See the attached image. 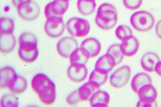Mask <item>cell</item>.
<instances>
[{
  "mask_svg": "<svg viewBox=\"0 0 161 107\" xmlns=\"http://www.w3.org/2000/svg\"><path fill=\"white\" fill-rule=\"evenodd\" d=\"M31 86L44 104L51 105L55 101V83L44 73H38L33 77L31 81Z\"/></svg>",
  "mask_w": 161,
  "mask_h": 107,
  "instance_id": "obj_1",
  "label": "cell"
},
{
  "mask_svg": "<svg viewBox=\"0 0 161 107\" xmlns=\"http://www.w3.org/2000/svg\"><path fill=\"white\" fill-rule=\"evenodd\" d=\"M18 55L26 63H32L37 59L39 51L36 35L30 32L22 33L19 38Z\"/></svg>",
  "mask_w": 161,
  "mask_h": 107,
  "instance_id": "obj_2",
  "label": "cell"
},
{
  "mask_svg": "<svg viewBox=\"0 0 161 107\" xmlns=\"http://www.w3.org/2000/svg\"><path fill=\"white\" fill-rule=\"evenodd\" d=\"M118 18V11L115 6L110 3H103L97 10L96 23L102 29L110 30L116 25Z\"/></svg>",
  "mask_w": 161,
  "mask_h": 107,
  "instance_id": "obj_3",
  "label": "cell"
},
{
  "mask_svg": "<svg viewBox=\"0 0 161 107\" xmlns=\"http://www.w3.org/2000/svg\"><path fill=\"white\" fill-rule=\"evenodd\" d=\"M130 23L135 30L140 32H147L153 27L155 19L149 12L138 11L131 15Z\"/></svg>",
  "mask_w": 161,
  "mask_h": 107,
  "instance_id": "obj_4",
  "label": "cell"
},
{
  "mask_svg": "<svg viewBox=\"0 0 161 107\" xmlns=\"http://www.w3.org/2000/svg\"><path fill=\"white\" fill-rule=\"evenodd\" d=\"M66 28L73 37H84L88 34L91 29L90 23L86 19L80 17H72L67 21Z\"/></svg>",
  "mask_w": 161,
  "mask_h": 107,
  "instance_id": "obj_5",
  "label": "cell"
},
{
  "mask_svg": "<svg viewBox=\"0 0 161 107\" xmlns=\"http://www.w3.org/2000/svg\"><path fill=\"white\" fill-rule=\"evenodd\" d=\"M139 100L137 107H156L158 97L157 89L152 84L145 85L137 92Z\"/></svg>",
  "mask_w": 161,
  "mask_h": 107,
  "instance_id": "obj_6",
  "label": "cell"
},
{
  "mask_svg": "<svg viewBox=\"0 0 161 107\" xmlns=\"http://www.w3.org/2000/svg\"><path fill=\"white\" fill-rule=\"evenodd\" d=\"M65 25L63 17L53 16L47 18L44 30L49 37L56 38L60 37L64 32Z\"/></svg>",
  "mask_w": 161,
  "mask_h": 107,
  "instance_id": "obj_7",
  "label": "cell"
},
{
  "mask_svg": "<svg viewBox=\"0 0 161 107\" xmlns=\"http://www.w3.org/2000/svg\"><path fill=\"white\" fill-rule=\"evenodd\" d=\"M18 15L25 21H31L36 19L40 13V9L36 2L30 0L17 7Z\"/></svg>",
  "mask_w": 161,
  "mask_h": 107,
  "instance_id": "obj_8",
  "label": "cell"
},
{
  "mask_svg": "<svg viewBox=\"0 0 161 107\" xmlns=\"http://www.w3.org/2000/svg\"><path fill=\"white\" fill-rule=\"evenodd\" d=\"M131 75V69L128 65H124L112 73L110 78V82L112 86L121 88L128 83Z\"/></svg>",
  "mask_w": 161,
  "mask_h": 107,
  "instance_id": "obj_9",
  "label": "cell"
},
{
  "mask_svg": "<svg viewBox=\"0 0 161 107\" xmlns=\"http://www.w3.org/2000/svg\"><path fill=\"white\" fill-rule=\"evenodd\" d=\"M69 6V0H54L46 5L44 10L45 17H63Z\"/></svg>",
  "mask_w": 161,
  "mask_h": 107,
  "instance_id": "obj_10",
  "label": "cell"
},
{
  "mask_svg": "<svg viewBox=\"0 0 161 107\" xmlns=\"http://www.w3.org/2000/svg\"><path fill=\"white\" fill-rule=\"evenodd\" d=\"M78 42L73 37L67 36L60 39L57 45V52L61 57L69 58L72 53L79 48Z\"/></svg>",
  "mask_w": 161,
  "mask_h": 107,
  "instance_id": "obj_11",
  "label": "cell"
},
{
  "mask_svg": "<svg viewBox=\"0 0 161 107\" xmlns=\"http://www.w3.org/2000/svg\"><path fill=\"white\" fill-rule=\"evenodd\" d=\"M67 74L71 80L78 83L86 78L88 70L84 64H71L68 69Z\"/></svg>",
  "mask_w": 161,
  "mask_h": 107,
  "instance_id": "obj_12",
  "label": "cell"
},
{
  "mask_svg": "<svg viewBox=\"0 0 161 107\" xmlns=\"http://www.w3.org/2000/svg\"><path fill=\"white\" fill-rule=\"evenodd\" d=\"M139 48V42L134 36H129L122 40L120 49L123 55L131 57L137 54Z\"/></svg>",
  "mask_w": 161,
  "mask_h": 107,
  "instance_id": "obj_13",
  "label": "cell"
},
{
  "mask_svg": "<svg viewBox=\"0 0 161 107\" xmlns=\"http://www.w3.org/2000/svg\"><path fill=\"white\" fill-rule=\"evenodd\" d=\"M115 65V59L111 55L106 53L97 59L95 69L104 74H108Z\"/></svg>",
  "mask_w": 161,
  "mask_h": 107,
  "instance_id": "obj_14",
  "label": "cell"
},
{
  "mask_svg": "<svg viewBox=\"0 0 161 107\" xmlns=\"http://www.w3.org/2000/svg\"><path fill=\"white\" fill-rule=\"evenodd\" d=\"M18 74L15 69L10 66L2 67L0 70L1 89L9 88Z\"/></svg>",
  "mask_w": 161,
  "mask_h": 107,
  "instance_id": "obj_15",
  "label": "cell"
},
{
  "mask_svg": "<svg viewBox=\"0 0 161 107\" xmlns=\"http://www.w3.org/2000/svg\"><path fill=\"white\" fill-rule=\"evenodd\" d=\"M80 47L88 52L90 58L96 57L100 53L102 45L100 42L95 37H89L85 39L80 44Z\"/></svg>",
  "mask_w": 161,
  "mask_h": 107,
  "instance_id": "obj_16",
  "label": "cell"
},
{
  "mask_svg": "<svg viewBox=\"0 0 161 107\" xmlns=\"http://www.w3.org/2000/svg\"><path fill=\"white\" fill-rule=\"evenodd\" d=\"M110 95L106 91L98 89L90 98L92 107H107L110 102Z\"/></svg>",
  "mask_w": 161,
  "mask_h": 107,
  "instance_id": "obj_17",
  "label": "cell"
},
{
  "mask_svg": "<svg viewBox=\"0 0 161 107\" xmlns=\"http://www.w3.org/2000/svg\"><path fill=\"white\" fill-rule=\"evenodd\" d=\"M16 45V39L13 34H0V49L2 54H8L13 50Z\"/></svg>",
  "mask_w": 161,
  "mask_h": 107,
  "instance_id": "obj_18",
  "label": "cell"
},
{
  "mask_svg": "<svg viewBox=\"0 0 161 107\" xmlns=\"http://www.w3.org/2000/svg\"><path fill=\"white\" fill-rule=\"evenodd\" d=\"M160 61L158 55L152 52H147L142 57L141 65L145 71L152 72L155 70V66Z\"/></svg>",
  "mask_w": 161,
  "mask_h": 107,
  "instance_id": "obj_19",
  "label": "cell"
},
{
  "mask_svg": "<svg viewBox=\"0 0 161 107\" xmlns=\"http://www.w3.org/2000/svg\"><path fill=\"white\" fill-rule=\"evenodd\" d=\"M152 79L149 74L143 72H140L135 75L131 82V89L137 93L139 89L145 85L152 84Z\"/></svg>",
  "mask_w": 161,
  "mask_h": 107,
  "instance_id": "obj_20",
  "label": "cell"
},
{
  "mask_svg": "<svg viewBox=\"0 0 161 107\" xmlns=\"http://www.w3.org/2000/svg\"><path fill=\"white\" fill-rule=\"evenodd\" d=\"M100 86L95 83L88 81L78 89V92L82 101L88 100L95 92L99 89Z\"/></svg>",
  "mask_w": 161,
  "mask_h": 107,
  "instance_id": "obj_21",
  "label": "cell"
},
{
  "mask_svg": "<svg viewBox=\"0 0 161 107\" xmlns=\"http://www.w3.org/2000/svg\"><path fill=\"white\" fill-rule=\"evenodd\" d=\"M70 62L71 64H86L90 56L88 52L82 48H78L70 55Z\"/></svg>",
  "mask_w": 161,
  "mask_h": 107,
  "instance_id": "obj_22",
  "label": "cell"
},
{
  "mask_svg": "<svg viewBox=\"0 0 161 107\" xmlns=\"http://www.w3.org/2000/svg\"><path fill=\"white\" fill-rule=\"evenodd\" d=\"M28 82L24 76L18 74L9 86V90L15 94H21L27 89Z\"/></svg>",
  "mask_w": 161,
  "mask_h": 107,
  "instance_id": "obj_23",
  "label": "cell"
},
{
  "mask_svg": "<svg viewBox=\"0 0 161 107\" xmlns=\"http://www.w3.org/2000/svg\"><path fill=\"white\" fill-rule=\"evenodd\" d=\"M96 7L95 0H78L77 8L80 13L84 16L94 13Z\"/></svg>",
  "mask_w": 161,
  "mask_h": 107,
  "instance_id": "obj_24",
  "label": "cell"
},
{
  "mask_svg": "<svg viewBox=\"0 0 161 107\" xmlns=\"http://www.w3.org/2000/svg\"><path fill=\"white\" fill-rule=\"evenodd\" d=\"M15 30V21L13 18L8 17H1L0 19L1 33L13 34Z\"/></svg>",
  "mask_w": 161,
  "mask_h": 107,
  "instance_id": "obj_25",
  "label": "cell"
},
{
  "mask_svg": "<svg viewBox=\"0 0 161 107\" xmlns=\"http://www.w3.org/2000/svg\"><path fill=\"white\" fill-rule=\"evenodd\" d=\"M107 54L111 55L115 59L116 65L119 64L124 59V55L120 49V45L119 43H114L111 45L108 49Z\"/></svg>",
  "mask_w": 161,
  "mask_h": 107,
  "instance_id": "obj_26",
  "label": "cell"
},
{
  "mask_svg": "<svg viewBox=\"0 0 161 107\" xmlns=\"http://www.w3.org/2000/svg\"><path fill=\"white\" fill-rule=\"evenodd\" d=\"M19 104L18 98L14 94L11 93L3 95L1 99L2 107H18Z\"/></svg>",
  "mask_w": 161,
  "mask_h": 107,
  "instance_id": "obj_27",
  "label": "cell"
},
{
  "mask_svg": "<svg viewBox=\"0 0 161 107\" xmlns=\"http://www.w3.org/2000/svg\"><path fill=\"white\" fill-rule=\"evenodd\" d=\"M108 77V74H104L94 69L90 74L88 81L101 86L106 83Z\"/></svg>",
  "mask_w": 161,
  "mask_h": 107,
  "instance_id": "obj_28",
  "label": "cell"
},
{
  "mask_svg": "<svg viewBox=\"0 0 161 107\" xmlns=\"http://www.w3.org/2000/svg\"><path fill=\"white\" fill-rule=\"evenodd\" d=\"M133 35V31L130 27L121 24L115 30V35L119 40H122L125 38Z\"/></svg>",
  "mask_w": 161,
  "mask_h": 107,
  "instance_id": "obj_29",
  "label": "cell"
},
{
  "mask_svg": "<svg viewBox=\"0 0 161 107\" xmlns=\"http://www.w3.org/2000/svg\"><path fill=\"white\" fill-rule=\"evenodd\" d=\"M143 0H123L124 6L130 10H136L142 6Z\"/></svg>",
  "mask_w": 161,
  "mask_h": 107,
  "instance_id": "obj_30",
  "label": "cell"
},
{
  "mask_svg": "<svg viewBox=\"0 0 161 107\" xmlns=\"http://www.w3.org/2000/svg\"><path fill=\"white\" fill-rule=\"evenodd\" d=\"M80 100L78 89L72 92L67 98V101L70 105L77 104Z\"/></svg>",
  "mask_w": 161,
  "mask_h": 107,
  "instance_id": "obj_31",
  "label": "cell"
},
{
  "mask_svg": "<svg viewBox=\"0 0 161 107\" xmlns=\"http://www.w3.org/2000/svg\"><path fill=\"white\" fill-rule=\"evenodd\" d=\"M155 32L157 36L161 38V20L158 21L155 27Z\"/></svg>",
  "mask_w": 161,
  "mask_h": 107,
  "instance_id": "obj_32",
  "label": "cell"
},
{
  "mask_svg": "<svg viewBox=\"0 0 161 107\" xmlns=\"http://www.w3.org/2000/svg\"><path fill=\"white\" fill-rule=\"evenodd\" d=\"M30 0H12V3L13 4L14 6L16 7H18L19 5L23 4V3L29 1Z\"/></svg>",
  "mask_w": 161,
  "mask_h": 107,
  "instance_id": "obj_33",
  "label": "cell"
},
{
  "mask_svg": "<svg viewBox=\"0 0 161 107\" xmlns=\"http://www.w3.org/2000/svg\"><path fill=\"white\" fill-rule=\"evenodd\" d=\"M155 72L161 77V61H159L157 65L155 66Z\"/></svg>",
  "mask_w": 161,
  "mask_h": 107,
  "instance_id": "obj_34",
  "label": "cell"
}]
</instances>
